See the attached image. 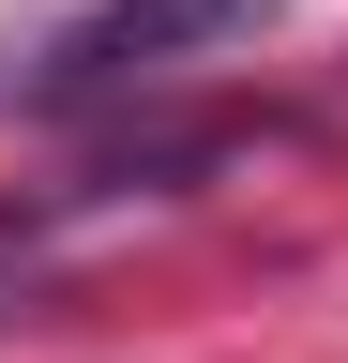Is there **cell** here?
Returning <instances> with one entry per match:
<instances>
[{"instance_id": "obj_1", "label": "cell", "mask_w": 348, "mask_h": 363, "mask_svg": "<svg viewBox=\"0 0 348 363\" xmlns=\"http://www.w3.org/2000/svg\"><path fill=\"white\" fill-rule=\"evenodd\" d=\"M273 16H288V0H91V16L16 76V106H121V91H167V76L257 45Z\"/></svg>"}]
</instances>
